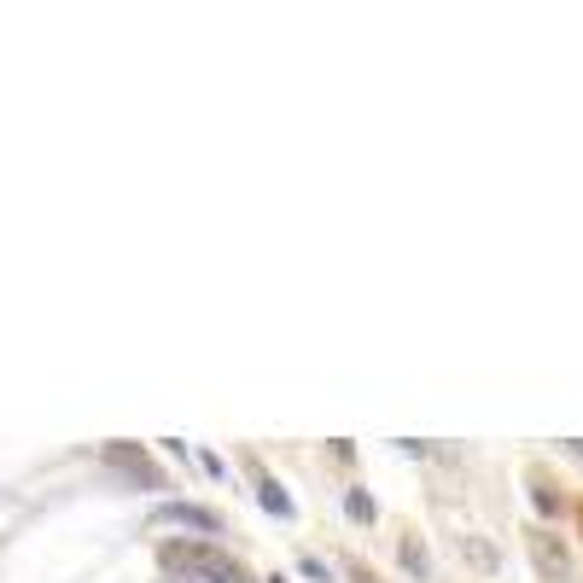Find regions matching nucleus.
Listing matches in <instances>:
<instances>
[{
	"instance_id": "1",
	"label": "nucleus",
	"mask_w": 583,
	"mask_h": 583,
	"mask_svg": "<svg viewBox=\"0 0 583 583\" xmlns=\"http://www.w3.org/2000/svg\"><path fill=\"white\" fill-rule=\"evenodd\" d=\"M164 572H187V583H251L240 560H228L210 543H164Z\"/></svg>"
},
{
	"instance_id": "2",
	"label": "nucleus",
	"mask_w": 583,
	"mask_h": 583,
	"mask_svg": "<svg viewBox=\"0 0 583 583\" xmlns=\"http://www.w3.org/2000/svg\"><path fill=\"white\" fill-rule=\"evenodd\" d=\"M152 525H187V531H222V519L199 508V502H158L152 508Z\"/></svg>"
},
{
	"instance_id": "3",
	"label": "nucleus",
	"mask_w": 583,
	"mask_h": 583,
	"mask_svg": "<svg viewBox=\"0 0 583 583\" xmlns=\"http://www.w3.org/2000/svg\"><path fill=\"white\" fill-rule=\"evenodd\" d=\"M105 461H111V467H123V473H135L140 484H152V490H158V473H152V461H146V455H135V449H123V444H111V449H105Z\"/></svg>"
},
{
	"instance_id": "4",
	"label": "nucleus",
	"mask_w": 583,
	"mask_h": 583,
	"mask_svg": "<svg viewBox=\"0 0 583 583\" xmlns=\"http://www.w3.org/2000/svg\"><path fill=\"white\" fill-rule=\"evenodd\" d=\"M257 490H263V508H269V514L292 519V496H286V490H280L275 479H263V473H257Z\"/></svg>"
},
{
	"instance_id": "5",
	"label": "nucleus",
	"mask_w": 583,
	"mask_h": 583,
	"mask_svg": "<svg viewBox=\"0 0 583 583\" xmlns=\"http://www.w3.org/2000/svg\"><path fill=\"white\" fill-rule=\"evenodd\" d=\"M344 514L356 519V525H368V519H374V496H368V490H350V496H344Z\"/></svg>"
},
{
	"instance_id": "6",
	"label": "nucleus",
	"mask_w": 583,
	"mask_h": 583,
	"mask_svg": "<svg viewBox=\"0 0 583 583\" xmlns=\"http://www.w3.org/2000/svg\"><path fill=\"white\" fill-rule=\"evenodd\" d=\"M403 566H409L414 578H426V549L420 543H403Z\"/></svg>"
}]
</instances>
